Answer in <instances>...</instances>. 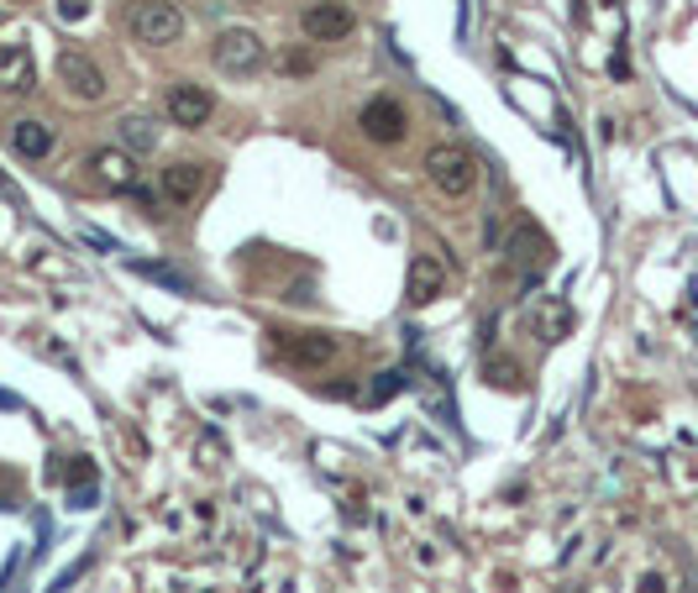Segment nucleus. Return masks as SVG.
I'll list each match as a JSON object with an SVG mask.
<instances>
[{"mask_svg": "<svg viewBox=\"0 0 698 593\" xmlns=\"http://www.w3.org/2000/svg\"><path fill=\"white\" fill-rule=\"evenodd\" d=\"M426 179L447 200H462V194H473V184H479V158L462 143H436V147H426Z\"/></svg>", "mask_w": 698, "mask_h": 593, "instance_id": "nucleus-1", "label": "nucleus"}, {"mask_svg": "<svg viewBox=\"0 0 698 593\" xmlns=\"http://www.w3.org/2000/svg\"><path fill=\"white\" fill-rule=\"evenodd\" d=\"M211 58H216L221 74H232V79H252V74L268 64V43L252 32V26H226L216 43H211Z\"/></svg>", "mask_w": 698, "mask_h": 593, "instance_id": "nucleus-2", "label": "nucleus"}, {"mask_svg": "<svg viewBox=\"0 0 698 593\" xmlns=\"http://www.w3.org/2000/svg\"><path fill=\"white\" fill-rule=\"evenodd\" d=\"M126 26H132V37L147 43V48H173L184 37V11L173 0H137Z\"/></svg>", "mask_w": 698, "mask_h": 593, "instance_id": "nucleus-3", "label": "nucleus"}, {"mask_svg": "<svg viewBox=\"0 0 698 593\" xmlns=\"http://www.w3.org/2000/svg\"><path fill=\"white\" fill-rule=\"evenodd\" d=\"M58 85H64V90H69L79 105H100V100L111 96V79H105V69H100V64L85 48H64V53H58Z\"/></svg>", "mask_w": 698, "mask_h": 593, "instance_id": "nucleus-4", "label": "nucleus"}, {"mask_svg": "<svg viewBox=\"0 0 698 593\" xmlns=\"http://www.w3.org/2000/svg\"><path fill=\"white\" fill-rule=\"evenodd\" d=\"M300 26H305L311 43H347L358 32V11L347 0H315V5H305Z\"/></svg>", "mask_w": 698, "mask_h": 593, "instance_id": "nucleus-5", "label": "nucleus"}, {"mask_svg": "<svg viewBox=\"0 0 698 593\" xmlns=\"http://www.w3.org/2000/svg\"><path fill=\"white\" fill-rule=\"evenodd\" d=\"M164 111H169L173 126H184V132H200L211 111H216V96L205 90V85H194V79H179L169 85V96H164Z\"/></svg>", "mask_w": 698, "mask_h": 593, "instance_id": "nucleus-6", "label": "nucleus"}, {"mask_svg": "<svg viewBox=\"0 0 698 593\" xmlns=\"http://www.w3.org/2000/svg\"><path fill=\"white\" fill-rule=\"evenodd\" d=\"M358 126H362V137H368V143H384V147H394V143H405L409 116H405V105H399V100H394V96H373V100H368V105H362Z\"/></svg>", "mask_w": 698, "mask_h": 593, "instance_id": "nucleus-7", "label": "nucleus"}, {"mask_svg": "<svg viewBox=\"0 0 698 593\" xmlns=\"http://www.w3.org/2000/svg\"><path fill=\"white\" fill-rule=\"evenodd\" d=\"M90 179L111 194L137 190V158L126 147H100V153H90Z\"/></svg>", "mask_w": 698, "mask_h": 593, "instance_id": "nucleus-8", "label": "nucleus"}, {"mask_svg": "<svg viewBox=\"0 0 698 593\" xmlns=\"http://www.w3.org/2000/svg\"><path fill=\"white\" fill-rule=\"evenodd\" d=\"M37 90V58L22 48V43H5L0 48V96L22 100Z\"/></svg>", "mask_w": 698, "mask_h": 593, "instance_id": "nucleus-9", "label": "nucleus"}, {"mask_svg": "<svg viewBox=\"0 0 698 593\" xmlns=\"http://www.w3.org/2000/svg\"><path fill=\"white\" fill-rule=\"evenodd\" d=\"M279 353L300 362V368H320V362H331L337 357V336L331 332H290L279 342Z\"/></svg>", "mask_w": 698, "mask_h": 593, "instance_id": "nucleus-10", "label": "nucleus"}, {"mask_svg": "<svg viewBox=\"0 0 698 593\" xmlns=\"http://www.w3.org/2000/svg\"><path fill=\"white\" fill-rule=\"evenodd\" d=\"M158 190H164V200H179V205H190V200H200L205 194V164H169L164 174H158Z\"/></svg>", "mask_w": 698, "mask_h": 593, "instance_id": "nucleus-11", "label": "nucleus"}, {"mask_svg": "<svg viewBox=\"0 0 698 593\" xmlns=\"http://www.w3.org/2000/svg\"><path fill=\"white\" fill-rule=\"evenodd\" d=\"M53 126L48 121H37V116H22V121H11V147H16V158H26V164H43L53 153Z\"/></svg>", "mask_w": 698, "mask_h": 593, "instance_id": "nucleus-12", "label": "nucleus"}, {"mask_svg": "<svg viewBox=\"0 0 698 593\" xmlns=\"http://www.w3.org/2000/svg\"><path fill=\"white\" fill-rule=\"evenodd\" d=\"M405 284H409V300L415 305H431L436 294L447 289V268L436 258H426V253H415V262H409V273H405Z\"/></svg>", "mask_w": 698, "mask_h": 593, "instance_id": "nucleus-13", "label": "nucleus"}, {"mask_svg": "<svg viewBox=\"0 0 698 593\" xmlns=\"http://www.w3.org/2000/svg\"><path fill=\"white\" fill-rule=\"evenodd\" d=\"M158 121L153 116H126V121H116V147H126L132 158H143V153H153L158 147Z\"/></svg>", "mask_w": 698, "mask_h": 593, "instance_id": "nucleus-14", "label": "nucleus"}, {"mask_svg": "<svg viewBox=\"0 0 698 593\" xmlns=\"http://www.w3.org/2000/svg\"><path fill=\"white\" fill-rule=\"evenodd\" d=\"M509 262H536V258H547V237L530 226V221H520L515 232H509Z\"/></svg>", "mask_w": 698, "mask_h": 593, "instance_id": "nucleus-15", "label": "nucleus"}, {"mask_svg": "<svg viewBox=\"0 0 698 593\" xmlns=\"http://www.w3.org/2000/svg\"><path fill=\"white\" fill-rule=\"evenodd\" d=\"M279 74H284V79H305V74H315V53H284V58H279Z\"/></svg>", "mask_w": 698, "mask_h": 593, "instance_id": "nucleus-16", "label": "nucleus"}, {"mask_svg": "<svg viewBox=\"0 0 698 593\" xmlns=\"http://www.w3.org/2000/svg\"><path fill=\"white\" fill-rule=\"evenodd\" d=\"M90 16V0H58V22H85Z\"/></svg>", "mask_w": 698, "mask_h": 593, "instance_id": "nucleus-17", "label": "nucleus"}, {"mask_svg": "<svg viewBox=\"0 0 698 593\" xmlns=\"http://www.w3.org/2000/svg\"><path fill=\"white\" fill-rule=\"evenodd\" d=\"M488 379H494V383H505V389H520V379H515V368H509V362H505V368L494 362V368H488Z\"/></svg>", "mask_w": 698, "mask_h": 593, "instance_id": "nucleus-18", "label": "nucleus"}, {"mask_svg": "<svg viewBox=\"0 0 698 593\" xmlns=\"http://www.w3.org/2000/svg\"><path fill=\"white\" fill-rule=\"evenodd\" d=\"M237 5H263V0H237Z\"/></svg>", "mask_w": 698, "mask_h": 593, "instance_id": "nucleus-19", "label": "nucleus"}]
</instances>
